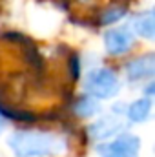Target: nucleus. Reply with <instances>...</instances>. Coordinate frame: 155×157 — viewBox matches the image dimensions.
Returning <instances> with one entry per match:
<instances>
[{"instance_id":"obj_7","label":"nucleus","mask_w":155,"mask_h":157,"mask_svg":"<svg viewBox=\"0 0 155 157\" xmlns=\"http://www.w3.org/2000/svg\"><path fill=\"white\" fill-rule=\"evenodd\" d=\"M133 29L137 35L144 37V39L152 40L155 37V15L153 11H146V13H141L133 18Z\"/></svg>"},{"instance_id":"obj_10","label":"nucleus","mask_w":155,"mask_h":157,"mask_svg":"<svg viewBox=\"0 0 155 157\" xmlns=\"http://www.w3.org/2000/svg\"><path fill=\"white\" fill-rule=\"evenodd\" d=\"M126 13V9H122V7H113V9H110V11H106L104 15H102V24H110V22H115L119 20L122 15Z\"/></svg>"},{"instance_id":"obj_4","label":"nucleus","mask_w":155,"mask_h":157,"mask_svg":"<svg viewBox=\"0 0 155 157\" xmlns=\"http://www.w3.org/2000/svg\"><path fill=\"white\" fill-rule=\"evenodd\" d=\"M104 46H106V51L110 55H124L133 46V35L126 28L110 29L104 35Z\"/></svg>"},{"instance_id":"obj_6","label":"nucleus","mask_w":155,"mask_h":157,"mask_svg":"<svg viewBox=\"0 0 155 157\" xmlns=\"http://www.w3.org/2000/svg\"><path fill=\"white\" fill-rule=\"evenodd\" d=\"M126 73L130 80H139V78H152L155 73V57L153 55H144L139 57L131 62L126 64Z\"/></svg>"},{"instance_id":"obj_12","label":"nucleus","mask_w":155,"mask_h":157,"mask_svg":"<svg viewBox=\"0 0 155 157\" xmlns=\"http://www.w3.org/2000/svg\"><path fill=\"white\" fill-rule=\"evenodd\" d=\"M146 95L150 97V95H153V84H150L148 88H146Z\"/></svg>"},{"instance_id":"obj_8","label":"nucleus","mask_w":155,"mask_h":157,"mask_svg":"<svg viewBox=\"0 0 155 157\" xmlns=\"http://www.w3.org/2000/svg\"><path fill=\"white\" fill-rule=\"evenodd\" d=\"M150 112H152V101L148 97H142V99H137L135 102L130 104V108H128V119L133 121V122H142V121L148 119Z\"/></svg>"},{"instance_id":"obj_5","label":"nucleus","mask_w":155,"mask_h":157,"mask_svg":"<svg viewBox=\"0 0 155 157\" xmlns=\"http://www.w3.org/2000/svg\"><path fill=\"white\" fill-rule=\"evenodd\" d=\"M124 130V122L117 117H102L97 122L89 124L88 133L91 139H108L112 135H115L119 132Z\"/></svg>"},{"instance_id":"obj_11","label":"nucleus","mask_w":155,"mask_h":157,"mask_svg":"<svg viewBox=\"0 0 155 157\" xmlns=\"http://www.w3.org/2000/svg\"><path fill=\"white\" fill-rule=\"evenodd\" d=\"M4 128H6V117H4V115H2V112H0V132H2Z\"/></svg>"},{"instance_id":"obj_1","label":"nucleus","mask_w":155,"mask_h":157,"mask_svg":"<svg viewBox=\"0 0 155 157\" xmlns=\"http://www.w3.org/2000/svg\"><path fill=\"white\" fill-rule=\"evenodd\" d=\"M7 146L17 157H47L62 154L66 143L47 132L18 130L7 139Z\"/></svg>"},{"instance_id":"obj_2","label":"nucleus","mask_w":155,"mask_h":157,"mask_svg":"<svg viewBox=\"0 0 155 157\" xmlns=\"http://www.w3.org/2000/svg\"><path fill=\"white\" fill-rule=\"evenodd\" d=\"M84 90L95 99H112L120 91V80L108 68H95L84 78Z\"/></svg>"},{"instance_id":"obj_3","label":"nucleus","mask_w":155,"mask_h":157,"mask_svg":"<svg viewBox=\"0 0 155 157\" xmlns=\"http://www.w3.org/2000/svg\"><path fill=\"white\" fill-rule=\"evenodd\" d=\"M141 150V139L133 133H122L115 141L97 146L100 157H137Z\"/></svg>"},{"instance_id":"obj_9","label":"nucleus","mask_w":155,"mask_h":157,"mask_svg":"<svg viewBox=\"0 0 155 157\" xmlns=\"http://www.w3.org/2000/svg\"><path fill=\"white\" fill-rule=\"evenodd\" d=\"M73 110H75V113H77L78 117H91V115H95L100 110V106H99V102H97L95 97L84 95V97H80L75 102Z\"/></svg>"}]
</instances>
